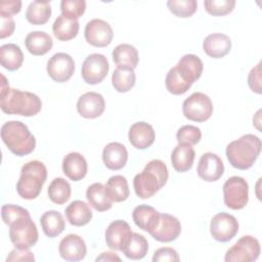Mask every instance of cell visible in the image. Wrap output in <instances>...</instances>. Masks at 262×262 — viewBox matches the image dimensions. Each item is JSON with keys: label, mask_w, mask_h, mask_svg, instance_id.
Listing matches in <instances>:
<instances>
[{"label": "cell", "mask_w": 262, "mask_h": 262, "mask_svg": "<svg viewBox=\"0 0 262 262\" xmlns=\"http://www.w3.org/2000/svg\"><path fill=\"white\" fill-rule=\"evenodd\" d=\"M203 69L204 64L199 56L194 54L183 55L166 75L165 85L167 90L174 95L185 93L201 78Z\"/></svg>", "instance_id": "6da1fadb"}, {"label": "cell", "mask_w": 262, "mask_h": 262, "mask_svg": "<svg viewBox=\"0 0 262 262\" xmlns=\"http://www.w3.org/2000/svg\"><path fill=\"white\" fill-rule=\"evenodd\" d=\"M2 86L0 94V107L8 115L25 117L36 116L42 108V101L38 95L29 91L10 88L4 75H1Z\"/></svg>", "instance_id": "7a4b0ae2"}, {"label": "cell", "mask_w": 262, "mask_h": 262, "mask_svg": "<svg viewBox=\"0 0 262 262\" xmlns=\"http://www.w3.org/2000/svg\"><path fill=\"white\" fill-rule=\"evenodd\" d=\"M168 177L169 172L166 164L161 160H151L141 173L134 176V191L140 199H149L167 183Z\"/></svg>", "instance_id": "3957f363"}, {"label": "cell", "mask_w": 262, "mask_h": 262, "mask_svg": "<svg viewBox=\"0 0 262 262\" xmlns=\"http://www.w3.org/2000/svg\"><path fill=\"white\" fill-rule=\"evenodd\" d=\"M260 151L261 140L254 134H245L226 146L229 164L238 170L250 169L258 159Z\"/></svg>", "instance_id": "277c9868"}, {"label": "cell", "mask_w": 262, "mask_h": 262, "mask_svg": "<svg viewBox=\"0 0 262 262\" xmlns=\"http://www.w3.org/2000/svg\"><path fill=\"white\" fill-rule=\"evenodd\" d=\"M1 139L8 149L18 156H27L36 147L35 136L20 121H8L1 127Z\"/></svg>", "instance_id": "5b68a950"}, {"label": "cell", "mask_w": 262, "mask_h": 262, "mask_svg": "<svg viewBox=\"0 0 262 262\" xmlns=\"http://www.w3.org/2000/svg\"><path fill=\"white\" fill-rule=\"evenodd\" d=\"M46 179V166L38 160L30 161L21 167L16 191L25 200H34L40 194Z\"/></svg>", "instance_id": "8992f818"}, {"label": "cell", "mask_w": 262, "mask_h": 262, "mask_svg": "<svg viewBox=\"0 0 262 262\" xmlns=\"http://www.w3.org/2000/svg\"><path fill=\"white\" fill-rule=\"evenodd\" d=\"M9 237L17 249H30L38 242V229L31 218L26 215L17 218L9 225Z\"/></svg>", "instance_id": "52a82bcc"}, {"label": "cell", "mask_w": 262, "mask_h": 262, "mask_svg": "<svg viewBox=\"0 0 262 262\" xmlns=\"http://www.w3.org/2000/svg\"><path fill=\"white\" fill-rule=\"evenodd\" d=\"M223 201L227 208L241 210L249 201V184L239 176L228 178L223 184Z\"/></svg>", "instance_id": "ba28073f"}, {"label": "cell", "mask_w": 262, "mask_h": 262, "mask_svg": "<svg viewBox=\"0 0 262 262\" xmlns=\"http://www.w3.org/2000/svg\"><path fill=\"white\" fill-rule=\"evenodd\" d=\"M182 112L186 119L194 122H205L213 114L211 98L203 92H193L182 103Z\"/></svg>", "instance_id": "9c48e42d"}, {"label": "cell", "mask_w": 262, "mask_h": 262, "mask_svg": "<svg viewBox=\"0 0 262 262\" xmlns=\"http://www.w3.org/2000/svg\"><path fill=\"white\" fill-rule=\"evenodd\" d=\"M260 255L259 241L252 235L242 236L225 254L226 262H253Z\"/></svg>", "instance_id": "30bf717a"}, {"label": "cell", "mask_w": 262, "mask_h": 262, "mask_svg": "<svg viewBox=\"0 0 262 262\" xmlns=\"http://www.w3.org/2000/svg\"><path fill=\"white\" fill-rule=\"evenodd\" d=\"M110 64L107 58L100 53H92L88 55L81 69L83 80L90 85L100 83L107 75Z\"/></svg>", "instance_id": "8fae6325"}, {"label": "cell", "mask_w": 262, "mask_h": 262, "mask_svg": "<svg viewBox=\"0 0 262 262\" xmlns=\"http://www.w3.org/2000/svg\"><path fill=\"white\" fill-rule=\"evenodd\" d=\"M237 231L238 222L234 216L228 213H218L211 220L210 232L217 242L227 243L236 235Z\"/></svg>", "instance_id": "7c38bea8"}, {"label": "cell", "mask_w": 262, "mask_h": 262, "mask_svg": "<svg viewBox=\"0 0 262 262\" xmlns=\"http://www.w3.org/2000/svg\"><path fill=\"white\" fill-rule=\"evenodd\" d=\"M46 70L53 81L63 83L72 78L75 72V61L70 54L57 52L47 61Z\"/></svg>", "instance_id": "4fadbf2b"}, {"label": "cell", "mask_w": 262, "mask_h": 262, "mask_svg": "<svg viewBox=\"0 0 262 262\" xmlns=\"http://www.w3.org/2000/svg\"><path fill=\"white\" fill-rule=\"evenodd\" d=\"M84 36L86 41L95 47H105L113 41L114 32L111 25L100 18H93L87 23Z\"/></svg>", "instance_id": "5bb4252c"}, {"label": "cell", "mask_w": 262, "mask_h": 262, "mask_svg": "<svg viewBox=\"0 0 262 262\" xmlns=\"http://www.w3.org/2000/svg\"><path fill=\"white\" fill-rule=\"evenodd\" d=\"M132 230L130 225L124 220L113 221L105 230V243L106 246L116 251H121L128 245L131 236Z\"/></svg>", "instance_id": "9a60e30c"}, {"label": "cell", "mask_w": 262, "mask_h": 262, "mask_svg": "<svg viewBox=\"0 0 262 262\" xmlns=\"http://www.w3.org/2000/svg\"><path fill=\"white\" fill-rule=\"evenodd\" d=\"M181 232L180 221L170 214H160L159 222L150 235L158 242L170 243L175 241Z\"/></svg>", "instance_id": "2e32d148"}, {"label": "cell", "mask_w": 262, "mask_h": 262, "mask_svg": "<svg viewBox=\"0 0 262 262\" xmlns=\"http://www.w3.org/2000/svg\"><path fill=\"white\" fill-rule=\"evenodd\" d=\"M196 171L199 177L203 180L208 182L217 181L224 173V164L218 155L205 152L199 161Z\"/></svg>", "instance_id": "e0dca14e"}, {"label": "cell", "mask_w": 262, "mask_h": 262, "mask_svg": "<svg viewBox=\"0 0 262 262\" xmlns=\"http://www.w3.org/2000/svg\"><path fill=\"white\" fill-rule=\"evenodd\" d=\"M105 108V101L97 92H86L77 101V111L85 119H95L102 115Z\"/></svg>", "instance_id": "ac0fdd59"}, {"label": "cell", "mask_w": 262, "mask_h": 262, "mask_svg": "<svg viewBox=\"0 0 262 262\" xmlns=\"http://www.w3.org/2000/svg\"><path fill=\"white\" fill-rule=\"evenodd\" d=\"M58 252L67 261H80L85 258L87 248L84 239L78 234H68L59 243Z\"/></svg>", "instance_id": "d6986e66"}, {"label": "cell", "mask_w": 262, "mask_h": 262, "mask_svg": "<svg viewBox=\"0 0 262 262\" xmlns=\"http://www.w3.org/2000/svg\"><path fill=\"white\" fill-rule=\"evenodd\" d=\"M128 138L135 148L146 149L154 143L156 134L150 124L146 122H137L130 127Z\"/></svg>", "instance_id": "ffe728a7"}, {"label": "cell", "mask_w": 262, "mask_h": 262, "mask_svg": "<svg viewBox=\"0 0 262 262\" xmlns=\"http://www.w3.org/2000/svg\"><path fill=\"white\" fill-rule=\"evenodd\" d=\"M205 53L212 58H221L231 49L230 38L222 33H213L208 35L203 42Z\"/></svg>", "instance_id": "44dd1931"}, {"label": "cell", "mask_w": 262, "mask_h": 262, "mask_svg": "<svg viewBox=\"0 0 262 262\" xmlns=\"http://www.w3.org/2000/svg\"><path fill=\"white\" fill-rule=\"evenodd\" d=\"M87 170V162L80 152H70L62 160V171L73 181L82 180L86 176Z\"/></svg>", "instance_id": "7402d4cb"}, {"label": "cell", "mask_w": 262, "mask_h": 262, "mask_svg": "<svg viewBox=\"0 0 262 262\" xmlns=\"http://www.w3.org/2000/svg\"><path fill=\"white\" fill-rule=\"evenodd\" d=\"M102 160L110 170H120L125 167L128 160V151L120 142H111L102 150Z\"/></svg>", "instance_id": "603a6c76"}, {"label": "cell", "mask_w": 262, "mask_h": 262, "mask_svg": "<svg viewBox=\"0 0 262 262\" xmlns=\"http://www.w3.org/2000/svg\"><path fill=\"white\" fill-rule=\"evenodd\" d=\"M132 218L136 226L150 233L159 222L160 213L150 206L139 205L134 208L132 212Z\"/></svg>", "instance_id": "cb8c5ba5"}, {"label": "cell", "mask_w": 262, "mask_h": 262, "mask_svg": "<svg viewBox=\"0 0 262 262\" xmlns=\"http://www.w3.org/2000/svg\"><path fill=\"white\" fill-rule=\"evenodd\" d=\"M194 157L195 152L192 145L187 143H178L171 154V162L174 170L180 173L190 170Z\"/></svg>", "instance_id": "d4e9b609"}, {"label": "cell", "mask_w": 262, "mask_h": 262, "mask_svg": "<svg viewBox=\"0 0 262 262\" xmlns=\"http://www.w3.org/2000/svg\"><path fill=\"white\" fill-rule=\"evenodd\" d=\"M26 48L36 56L44 55L49 52L53 46V41L50 35L42 31H34L27 35L25 39Z\"/></svg>", "instance_id": "484cf974"}, {"label": "cell", "mask_w": 262, "mask_h": 262, "mask_svg": "<svg viewBox=\"0 0 262 262\" xmlns=\"http://www.w3.org/2000/svg\"><path fill=\"white\" fill-rule=\"evenodd\" d=\"M66 217L70 224L74 226H84L92 219V211L85 202L74 201L66 208Z\"/></svg>", "instance_id": "4316f807"}, {"label": "cell", "mask_w": 262, "mask_h": 262, "mask_svg": "<svg viewBox=\"0 0 262 262\" xmlns=\"http://www.w3.org/2000/svg\"><path fill=\"white\" fill-rule=\"evenodd\" d=\"M86 199L89 205L98 212H104L113 207V202L105 192L104 185L95 182L88 186L86 190Z\"/></svg>", "instance_id": "83f0119b"}, {"label": "cell", "mask_w": 262, "mask_h": 262, "mask_svg": "<svg viewBox=\"0 0 262 262\" xmlns=\"http://www.w3.org/2000/svg\"><path fill=\"white\" fill-rule=\"evenodd\" d=\"M1 66L8 71L19 69L24 62V54L20 47L14 43L4 44L0 47Z\"/></svg>", "instance_id": "f1b7e54d"}, {"label": "cell", "mask_w": 262, "mask_h": 262, "mask_svg": "<svg viewBox=\"0 0 262 262\" xmlns=\"http://www.w3.org/2000/svg\"><path fill=\"white\" fill-rule=\"evenodd\" d=\"M136 81L134 69L128 66L117 67L112 76V84L115 90L121 93L128 92L131 90Z\"/></svg>", "instance_id": "f546056e"}, {"label": "cell", "mask_w": 262, "mask_h": 262, "mask_svg": "<svg viewBox=\"0 0 262 262\" xmlns=\"http://www.w3.org/2000/svg\"><path fill=\"white\" fill-rule=\"evenodd\" d=\"M40 224L43 232L48 237H55L59 235L66 227V222L62 215L55 210H50L43 213L40 218Z\"/></svg>", "instance_id": "4dcf8cb0"}, {"label": "cell", "mask_w": 262, "mask_h": 262, "mask_svg": "<svg viewBox=\"0 0 262 262\" xmlns=\"http://www.w3.org/2000/svg\"><path fill=\"white\" fill-rule=\"evenodd\" d=\"M104 188L110 200L115 203L126 201L130 193L128 181L123 175H115L110 177L104 185Z\"/></svg>", "instance_id": "1f68e13d"}, {"label": "cell", "mask_w": 262, "mask_h": 262, "mask_svg": "<svg viewBox=\"0 0 262 262\" xmlns=\"http://www.w3.org/2000/svg\"><path fill=\"white\" fill-rule=\"evenodd\" d=\"M79 21L77 19H71L62 14L58 15L53 23L52 31L54 36L60 41H69L74 39L79 32Z\"/></svg>", "instance_id": "d6a6232c"}, {"label": "cell", "mask_w": 262, "mask_h": 262, "mask_svg": "<svg viewBox=\"0 0 262 262\" xmlns=\"http://www.w3.org/2000/svg\"><path fill=\"white\" fill-rule=\"evenodd\" d=\"M51 15L50 1H33L26 11L27 20L36 26L46 24Z\"/></svg>", "instance_id": "836d02e7"}, {"label": "cell", "mask_w": 262, "mask_h": 262, "mask_svg": "<svg viewBox=\"0 0 262 262\" xmlns=\"http://www.w3.org/2000/svg\"><path fill=\"white\" fill-rule=\"evenodd\" d=\"M112 56L114 62L118 67L128 66L135 69L139 60L137 49L133 45L127 43L116 46L112 52Z\"/></svg>", "instance_id": "e575fe53"}, {"label": "cell", "mask_w": 262, "mask_h": 262, "mask_svg": "<svg viewBox=\"0 0 262 262\" xmlns=\"http://www.w3.org/2000/svg\"><path fill=\"white\" fill-rule=\"evenodd\" d=\"M50 201L56 205H62L67 203L72 193L70 183L62 177L54 178L47 189Z\"/></svg>", "instance_id": "d590c367"}, {"label": "cell", "mask_w": 262, "mask_h": 262, "mask_svg": "<svg viewBox=\"0 0 262 262\" xmlns=\"http://www.w3.org/2000/svg\"><path fill=\"white\" fill-rule=\"evenodd\" d=\"M148 251L147 239L139 233L133 232L128 245L122 250L123 254L132 260H140L145 257Z\"/></svg>", "instance_id": "8d00e7d4"}, {"label": "cell", "mask_w": 262, "mask_h": 262, "mask_svg": "<svg viewBox=\"0 0 262 262\" xmlns=\"http://www.w3.org/2000/svg\"><path fill=\"white\" fill-rule=\"evenodd\" d=\"M167 6L175 16L185 18L196 11L198 2L195 0H169Z\"/></svg>", "instance_id": "74e56055"}, {"label": "cell", "mask_w": 262, "mask_h": 262, "mask_svg": "<svg viewBox=\"0 0 262 262\" xmlns=\"http://www.w3.org/2000/svg\"><path fill=\"white\" fill-rule=\"evenodd\" d=\"M206 11L214 16H221L230 13L235 6L234 0H206L204 2Z\"/></svg>", "instance_id": "f35d334b"}, {"label": "cell", "mask_w": 262, "mask_h": 262, "mask_svg": "<svg viewBox=\"0 0 262 262\" xmlns=\"http://www.w3.org/2000/svg\"><path fill=\"white\" fill-rule=\"evenodd\" d=\"M61 14L71 19H77L82 16L86 10V1L84 0H62L60 2Z\"/></svg>", "instance_id": "ab89813d"}, {"label": "cell", "mask_w": 262, "mask_h": 262, "mask_svg": "<svg viewBox=\"0 0 262 262\" xmlns=\"http://www.w3.org/2000/svg\"><path fill=\"white\" fill-rule=\"evenodd\" d=\"M176 138L179 143H187L190 145H194L200 142L202 138V131L196 126L184 125L178 129L176 133Z\"/></svg>", "instance_id": "60d3db41"}, {"label": "cell", "mask_w": 262, "mask_h": 262, "mask_svg": "<svg viewBox=\"0 0 262 262\" xmlns=\"http://www.w3.org/2000/svg\"><path fill=\"white\" fill-rule=\"evenodd\" d=\"M26 215H30L29 211L20 206L7 204V205H3L1 208L2 220L6 225H9L11 222L16 220L17 218Z\"/></svg>", "instance_id": "b9f144b4"}, {"label": "cell", "mask_w": 262, "mask_h": 262, "mask_svg": "<svg viewBox=\"0 0 262 262\" xmlns=\"http://www.w3.org/2000/svg\"><path fill=\"white\" fill-rule=\"evenodd\" d=\"M154 262H161V261H170V262H178L180 260L178 253L175 249L164 247L158 249L152 256L151 259Z\"/></svg>", "instance_id": "7bdbcfd3"}, {"label": "cell", "mask_w": 262, "mask_h": 262, "mask_svg": "<svg viewBox=\"0 0 262 262\" xmlns=\"http://www.w3.org/2000/svg\"><path fill=\"white\" fill-rule=\"evenodd\" d=\"M21 9L19 0H3L0 2V16H12Z\"/></svg>", "instance_id": "ee69618b"}, {"label": "cell", "mask_w": 262, "mask_h": 262, "mask_svg": "<svg viewBox=\"0 0 262 262\" xmlns=\"http://www.w3.org/2000/svg\"><path fill=\"white\" fill-rule=\"evenodd\" d=\"M248 84L253 92L258 94L261 93V62H259L249 73Z\"/></svg>", "instance_id": "f6af8a7d"}, {"label": "cell", "mask_w": 262, "mask_h": 262, "mask_svg": "<svg viewBox=\"0 0 262 262\" xmlns=\"http://www.w3.org/2000/svg\"><path fill=\"white\" fill-rule=\"evenodd\" d=\"M6 261H35L34 254L29 249H17L15 248L7 256Z\"/></svg>", "instance_id": "bcb514c9"}, {"label": "cell", "mask_w": 262, "mask_h": 262, "mask_svg": "<svg viewBox=\"0 0 262 262\" xmlns=\"http://www.w3.org/2000/svg\"><path fill=\"white\" fill-rule=\"evenodd\" d=\"M15 23L12 16H0V38L4 39L12 35Z\"/></svg>", "instance_id": "7dc6e473"}, {"label": "cell", "mask_w": 262, "mask_h": 262, "mask_svg": "<svg viewBox=\"0 0 262 262\" xmlns=\"http://www.w3.org/2000/svg\"><path fill=\"white\" fill-rule=\"evenodd\" d=\"M95 261H121V258L113 252H103L95 259Z\"/></svg>", "instance_id": "c3c4849f"}]
</instances>
